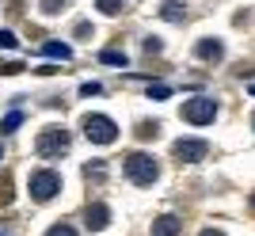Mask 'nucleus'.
I'll list each match as a JSON object with an SVG mask.
<instances>
[{
    "label": "nucleus",
    "mask_w": 255,
    "mask_h": 236,
    "mask_svg": "<svg viewBox=\"0 0 255 236\" xmlns=\"http://www.w3.org/2000/svg\"><path fill=\"white\" fill-rule=\"evenodd\" d=\"M34 152L42 156V160H61L65 152H69V129L65 126H46L38 137H34Z\"/></svg>",
    "instance_id": "nucleus-1"
},
{
    "label": "nucleus",
    "mask_w": 255,
    "mask_h": 236,
    "mask_svg": "<svg viewBox=\"0 0 255 236\" xmlns=\"http://www.w3.org/2000/svg\"><path fill=\"white\" fill-rule=\"evenodd\" d=\"M126 175L133 187H152V183L160 179V168L156 160H152L149 152H129L126 156Z\"/></svg>",
    "instance_id": "nucleus-2"
},
{
    "label": "nucleus",
    "mask_w": 255,
    "mask_h": 236,
    "mask_svg": "<svg viewBox=\"0 0 255 236\" xmlns=\"http://www.w3.org/2000/svg\"><path fill=\"white\" fill-rule=\"evenodd\" d=\"M183 122H191V126H210L213 118H217V99H210V96H194V99H187L183 103Z\"/></svg>",
    "instance_id": "nucleus-3"
},
{
    "label": "nucleus",
    "mask_w": 255,
    "mask_h": 236,
    "mask_svg": "<svg viewBox=\"0 0 255 236\" xmlns=\"http://www.w3.org/2000/svg\"><path fill=\"white\" fill-rule=\"evenodd\" d=\"M84 137L96 145H115L118 141V126L107 115H84Z\"/></svg>",
    "instance_id": "nucleus-4"
},
{
    "label": "nucleus",
    "mask_w": 255,
    "mask_h": 236,
    "mask_svg": "<svg viewBox=\"0 0 255 236\" xmlns=\"http://www.w3.org/2000/svg\"><path fill=\"white\" fill-rule=\"evenodd\" d=\"M206 152H210V145L202 137H179L171 145V156L179 164H198V160H206Z\"/></svg>",
    "instance_id": "nucleus-5"
},
{
    "label": "nucleus",
    "mask_w": 255,
    "mask_h": 236,
    "mask_svg": "<svg viewBox=\"0 0 255 236\" xmlns=\"http://www.w3.org/2000/svg\"><path fill=\"white\" fill-rule=\"evenodd\" d=\"M57 191H61V175H57V172L46 168V172H34L31 175V198H34V202H50Z\"/></svg>",
    "instance_id": "nucleus-6"
},
{
    "label": "nucleus",
    "mask_w": 255,
    "mask_h": 236,
    "mask_svg": "<svg viewBox=\"0 0 255 236\" xmlns=\"http://www.w3.org/2000/svg\"><path fill=\"white\" fill-rule=\"evenodd\" d=\"M84 225L92 229V233H103V229L111 225V206L107 202H92L84 210Z\"/></svg>",
    "instance_id": "nucleus-7"
},
{
    "label": "nucleus",
    "mask_w": 255,
    "mask_h": 236,
    "mask_svg": "<svg viewBox=\"0 0 255 236\" xmlns=\"http://www.w3.org/2000/svg\"><path fill=\"white\" fill-rule=\"evenodd\" d=\"M183 233V221L175 214H164V217H156L152 221V229H149V236H179Z\"/></svg>",
    "instance_id": "nucleus-8"
},
{
    "label": "nucleus",
    "mask_w": 255,
    "mask_h": 236,
    "mask_svg": "<svg viewBox=\"0 0 255 236\" xmlns=\"http://www.w3.org/2000/svg\"><path fill=\"white\" fill-rule=\"evenodd\" d=\"M194 57H202V61H221L225 57V46L217 38H202V42L194 46Z\"/></svg>",
    "instance_id": "nucleus-9"
},
{
    "label": "nucleus",
    "mask_w": 255,
    "mask_h": 236,
    "mask_svg": "<svg viewBox=\"0 0 255 236\" xmlns=\"http://www.w3.org/2000/svg\"><path fill=\"white\" fill-rule=\"evenodd\" d=\"M160 19H168V23H183V19H187V4H183V0H164V8H160Z\"/></svg>",
    "instance_id": "nucleus-10"
},
{
    "label": "nucleus",
    "mask_w": 255,
    "mask_h": 236,
    "mask_svg": "<svg viewBox=\"0 0 255 236\" xmlns=\"http://www.w3.org/2000/svg\"><path fill=\"white\" fill-rule=\"evenodd\" d=\"M42 54H46V57H61V61H69V57H73V50H69L65 42H46Z\"/></svg>",
    "instance_id": "nucleus-11"
},
{
    "label": "nucleus",
    "mask_w": 255,
    "mask_h": 236,
    "mask_svg": "<svg viewBox=\"0 0 255 236\" xmlns=\"http://www.w3.org/2000/svg\"><path fill=\"white\" fill-rule=\"evenodd\" d=\"M103 175H107V164H103V160H92V164H84V179H92V183H103Z\"/></svg>",
    "instance_id": "nucleus-12"
},
{
    "label": "nucleus",
    "mask_w": 255,
    "mask_h": 236,
    "mask_svg": "<svg viewBox=\"0 0 255 236\" xmlns=\"http://www.w3.org/2000/svg\"><path fill=\"white\" fill-rule=\"evenodd\" d=\"M99 61H103V65H122V69H126L129 57L122 54V50H103V54H99Z\"/></svg>",
    "instance_id": "nucleus-13"
},
{
    "label": "nucleus",
    "mask_w": 255,
    "mask_h": 236,
    "mask_svg": "<svg viewBox=\"0 0 255 236\" xmlns=\"http://www.w3.org/2000/svg\"><path fill=\"white\" fill-rule=\"evenodd\" d=\"M96 8L103 15H118V11H126V0H96Z\"/></svg>",
    "instance_id": "nucleus-14"
},
{
    "label": "nucleus",
    "mask_w": 255,
    "mask_h": 236,
    "mask_svg": "<svg viewBox=\"0 0 255 236\" xmlns=\"http://www.w3.org/2000/svg\"><path fill=\"white\" fill-rule=\"evenodd\" d=\"M19 122H23V115H19V111H11V115L0 122V133H15V129H19Z\"/></svg>",
    "instance_id": "nucleus-15"
},
{
    "label": "nucleus",
    "mask_w": 255,
    "mask_h": 236,
    "mask_svg": "<svg viewBox=\"0 0 255 236\" xmlns=\"http://www.w3.org/2000/svg\"><path fill=\"white\" fill-rule=\"evenodd\" d=\"M69 0H38V8H42V15H57V11L65 8Z\"/></svg>",
    "instance_id": "nucleus-16"
},
{
    "label": "nucleus",
    "mask_w": 255,
    "mask_h": 236,
    "mask_svg": "<svg viewBox=\"0 0 255 236\" xmlns=\"http://www.w3.org/2000/svg\"><path fill=\"white\" fill-rule=\"evenodd\" d=\"M156 133H160V122H141V126H137V137H141V141L156 137Z\"/></svg>",
    "instance_id": "nucleus-17"
},
{
    "label": "nucleus",
    "mask_w": 255,
    "mask_h": 236,
    "mask_svg": "<svg viewBox=\"0 0 255 236\" xmlns=\"http://www.w3.org/2000/svg\"><path fill=\"white\" fill-rule=\"evenodd\" d=\"M11 202V175H0V206Z\"/></svg>",
    "instance_id": "nucleus-18"
},
{
    "label": "nucleus",
    "mask_w": 255,
    "mask_h": 236,
    "mask_svg": "<svg viewBox=\"0 0 255 236\" xmlns=\"http://www.w3.org/2000/svg\"><path fill=\"white\" fill-rule=\"evenodd\" d=\"M46 236H76V229L69 225V221H57V225H53V229H50Z\"/></svg>",
    "instance_id": "nucleus-19"
},
{
    "label": "nucleus",
    "mask_w": 255,
    "mask_h": 236,
    "mask_svg": "<svg viewBox=\"0 0 255 236\" xmlns=\"http://www.w3.org/2000/svg\"><path fill=\"white\" fill-rule=\"evenodd\" d=\"M168 96H171L168 84H149V99H168Z\"/></svg>",
    "instance_id": "nucleus-20"
},
{
    "label": "nucleus",
    "mask_w": 255,
    "mask_h": 236,
    "mask_svg": "<svg viewBox=\"0 0 255 236\" xmlns=\"http://www.w3.org/2000/svg\"><path fill=\"white\" fill-rule=\"evenodd\" d=\"M103 92V84H96V80H88V84H80V96H99Z\"/></svg>",
    "instance_id": "nucleus-21"
},
{
    "label": "nucleus",
    "mask_w": 255,
    "mask_h": 236,
    "mask_svg": "<svg viewBox=\"0 0 255 236\" xmlns=\"http://www.w3.org/2000/svg\"><path fill=\"white\" fill-rule=\"evenodd\" d=\"M0 50H15V34L11 31H0Z\"/></svg>",
    "instance_id": "nucleus-22"
},
{
    "label": "nucleus",
    "mask_w": 255,
    "mask_h": 236,
    "mask_svg": "<svg viewBox=\"0 0 255 236\" xmlns=\"http://www.w3.org/2000/svg\"><path fill=\"white\" fill-rule=\"evenodd\" d=\"M0 73H4V76H15V73H23V65L19 61H4V65H0Z\"/></svg>",
    "instance_id": "nucleus-23"
},
{
    "label": "nucleus",
    "mask_w": 255,
    "mask_h": 236,
    "mask_svg": "<svg viewBox=\"0 0 255 236\" xmlns=\"http://www.w3.org/2000/svg\"><path fill=\"white\" fill-rule=\"evenodd\" d=\"M92 34V23H76V38H88Z\"/></svg>",
    "instance_id": "nucleus-24"
},
{
    "label": "nucleus",
    "mask_w": 255,
    "mask_h": 236,
    "mask_svg": "<svg viewBox=\"0 0 255 236\" xmlns=\"http://www.w3.org/2000/svg\"><path fill=\"white\" fill-rule=\"evenodd\" d=\"M145 50H149V54H160V38H145Z\"/></svg>",
    "instance_id": "nucleus-25"
},
{
    "label": "nucleus",
    "mask_w": 255,
    "mask_h": 236,
    "mask_svg": "<svg viewBox=\"0 0 255 236\" xmlns=\"http://www.w3.org/2000/svg\"><path fill=\"white\" fill-rule=\"evenodd\" d=\"M198 236H225V233H217V229H202Z\"/></svg>",
    "instance_id": "nucleus-26"
},
{
    "label": "nucleus",
    "mask_w": 255,
    "mask_h": 236,
    "mask_svg": "<svg viewBox=\"0 0 255 236\" xmlns=\"http://www.w3.org/2000/svg\"><path fill=\"white\" fill-rule=\"evenodd\" d=\"M252 210H255V191H252Z\"/></svg>",
    "instance_id": "nucleus-27"
},
{
    "label": "nucleus",
    "mask_w": 255,
    "mask_h": 236,
    "mask_svg": "<svg viewBox=\"0 0 255 236\" xmlns=\"http://www.w3.org/2000/svg\"><path fill=\"white\" fill-rule=\"evenodd\" d=\"M252 129H255V115H252Z\"/></svg>",
    "instance_id": "nucleus-28"
},
{
    "label": "nucleus",
    "mask_w": 255,
    "mask_h": 236,
    "mask_svg": "<svg viewBox=\"0 0 255 236\" xmlns=\"http://www.w3.org/2000/svg\"><path fill=\"white\" fill-rule=\"evenodd\" d=\"M0 160H4V149H0Z\"/></svg>",
    "instance_id": "nucleus-29"
},
{
    "label": "nucleus",
    "mask_w": 255,
    "mask_h": 236,
    "mask_svg": "<svg viewBox=\"0 0 255 236\" xmlns=\"http://www.w3.org/2000/svg\"><path fill=\"white\" fill-rule=\"evenodd\" d=\"M252 96H255V84H252Z\"/></svg>",
    "instance_id": "nucleus-30"
},
{
    "label": "nucleus",
    "mask_w": 255,
    "mask_h": 236,
    "mask_svg": "<svg viewBox=\"0 0 255 236\" xmlns=\"http://www.w3.org/2000/svg\"><path fill=\"white\" fill-rule=\"evenodd\" d=\"M0 236H4V233H0Z\"/></svg>",
    "instance_id": "nucleus-31"
}]
</instances>
